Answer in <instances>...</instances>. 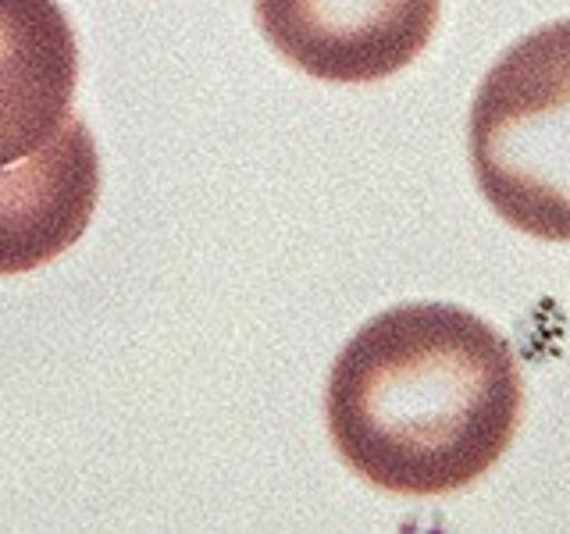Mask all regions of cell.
Returning <instances> with one entry per match:
<instances>
[{
  "label": "cell",
  "instance_id": "obj_4",
  "mask_svg": "<svg viewBox=\"0 0 570 534\" xmlns=\"http://www.w3.org/2000/svg\"><path fill=\"white\" fill-rule=\"evenodd\" d=\"M100 196V160L82 118L43 150L0 165V275H29L82 239Z\"/></svg>",
  "mask_w": 570,
  "mask_h": 534
},
{
  "label": "cell",
  "instance_id": "obj_1",
  "mask_svg": "<svg viewBox=\"0 0 570 534\" xmlns=\"http://www.w3.org/2000/svg\"><path fill=\"white\" fill-rule=\"evenodd\" d=\"M524 378L513 346L450 303H406L356 332L325 392L350 471L392 495H450L489 474L517 435Z\"/></svg>",
  "mask_w": 570,
  "mask_h": 534
},
{
  "label": "cell",
  "instance_id": "obj_2",
  "mask_svg": "<svg viewBox=\"0 0 570 534\" xmlns=\"http://www.w3.org/2000/svg\"><path fill=\"white\" fill-rule=\"evenodd\" d=\"M471 165L507 225L570 243V18L517 40L481 79Z\"/></svg>",
  "mask_w": 570,
  "mask_h": 534
},
{
  "label": "cell",
  "instance_id": "obj_5",
  "mask_svg": "<svg viewBox=\"0 0 570 534\" xmlns=\"http://www.w3.org/2000/svg\"><path fill=\"white\" fill-rule=\"evenodd\" d=\"M79 47L58 0H0V165H14L71 118Z\"/></svg>",
  "mask_w": 570,
  "mask_h": 534
},
{
  "label": "cell",
  "instance_id": "obj_3",
  "mask_svg": "<svg viewBox=\"0 0 570 534\" xmlns=\"http://www.w3.org/2000/svg\"><path fill=\"white\" fill-rule=\"evenodd\" d=\"M285 61L325 82H382L428 47L442 0H254Z\"/></svg>",
  "mask_w": 570,
  "mask_h": 534
}]
</instances>
